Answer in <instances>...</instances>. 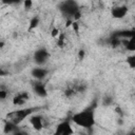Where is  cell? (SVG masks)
Returning <instances> with one entry per match:
<instances>
[{
  "mask_svg": "<svg viewBox=\"0 0 135 135\" xmlns=\"http://www.w3.org/2000/svg\"><path fill=\"white\" fill-rule=\"evenodd\" d=\"M71 120L75 124L83 128L84 130L91 131L96 122L95 121V110L93 107L85 108V109L75 113L71 117Z\"/></svg>",
  "mask_w": 135,
  "mask_h": 135,
  "instance_id": "cell-1",
  "label": "cell"
},
{
  "mask_svg": "<svg viewBox=\"0 0 135 135\" xmlns=\"http://www.w3.org/2000/svg\"><path fill=\"white\" fill-rule=\"evenodd\" d=\"M59 11L64 16L65 18L70 19H78L80 16V8L79 5L76 1L68 0V1H62L59 4Z\"/></svg>",
  "mask_w": 135,
  "mask_h": 135,
  "instance_id": "cell-2",
  "label": "cell"
},
{
  "mask_svg": "<svg viewBox=\"0 0 135 135\" xmlns=\"http://www.w3.org/2000/svg\"><path fill=\"white\" fill-rule=\"evenodd\" d=\"M37 110V108H27V109H22V110H16L6 115V120L11 121L15 124H19L22 122L26 117L32 116L33 113Z\"/></svg>",
  "mask_w": 135,
  "mask_h": 135,
  "instance_id": "cell-3",
  "label": "cell"
},
{
  "mask_svg": "<svg viewBox=\"0 0 135 135\" xmlns=\"http://www.w3.org/2000/svg\"><path fill=\"white\" fill-rule=\"evenodd\" d=\"M33 59H34V62L39 65V66H42L44 65L49 59H50V53L46 49H38L37 51H35L34 53V56H33Z\"/></svg>",
  "mask_w": 135,
  "mask_h": 135,
  "instance_id": "cell-4",
  "label": "cell"
},
{
  "mask_svg": "<svg viewBox=\"0 0 135 135\" xmlns=\"http://www.w3.org/2000/svg\"><path fill=\"white\" fill-rule=\"evenodd\" d=\"M74 134V130L71 126V121L70 120H64L62 122H60L54 132V135H73Z\"/></svg>",
  "mask_w": 135,
  "mask_h": 135,
  "instance_id": "cell-5",
  "label": "cell"
},
{
  "mask_svg": "<svg viewBox=\"0 0 135 135\" xmlns=\"http://www.w3.org/2000/svg\"><path fill=\"white\" fill-rule=\"evenodd\" d=\"M33 78L36 79V81H42L43 79L46 78L47 74H49V71L45 69V68H42V66H37V68H34L31 72Z\"/></svg>",
  "mask_w": 135,
  "mask_h": 135,
  "instance_id": "cell-6",
  "label": "cell"
},
{
  "mask_svg": "<svg viewBox=\"0 0 135 135\" xmlns=\"http://www.w3.org/2000/svg\"><path fill=\"white\" fill-rule=\"evenodd\" d=\"M128 14V7L126 5H118V6H114L111 9V15L113 18L116 19H121L123 18L126 15Z\"/></svg>",
  "mask_w": 135,
  "mask_h": 135,
  "instance_id": "cell-7",
  "label": "cell"
},
{
  "mask_svg": "<svg viewBox=\"0 0 135 135\" xmlns=\"http://www.w3.org/2000/svg\"><path fill=\"white\" fill-rule=\"evenodd\" d=\"M30 123L36 131H41L44 128V120L41 116L39 115H32L30 116Z\"/></svg>",
  "mask_w": 135,
  "mask_h": 135,
  "instance_id": "cell-8",
  "label": "cell"
},
{
  "mask_svg": "<svg viewBox=\"0 0 135 135\" xmlns=\"http://www.w3.org/2000/svg\"><path fill=\"white\" fill-rule=\"evenodd\" d=\"M33 91L36 95H38L40 97H45L47 95L46 88L41 81H36L33 83Z\"/></svg>",
  "mask_w": 135,
  "mask_h": 135,
  "instance_id": "cell-9",
  "label": "cell"
},
{
  "mask_svg": "<svg viewBox=\"0 0 135 135\" xmlns=\"http://www.w3.org/2000/svg\"><path fill=\"white\" fill-rule=\"evenodd\" d=\"M27 99H28V94L26 92H20V93H17V95L14 97L13 103L15 105H22L26 102Z\"/></svg>",
  "mask_w": 135,
  "mask_h": 135,
  "instance_id": "cell-10",
  "label": "cell"
},
{
  "mask_svg": "<svg viewBox=\"0 0 135 135\" xmlns=\"http://www.w3.org/2000/svg\"><path fill=\"white\" fill-rule=\"evenodd\" d=\"M17 127H18L17 124H15V123H13V122L6 120L5 123H4V133H5V134H11V135H12L14 132H16L17 130H19Z\"/></svg>",
  "mask_w": 135,
  "mask_h": 135,
  "instance_id": "cell-11",
  "label": "cell"
},
{
  "mask_svg": "<svg viewBox=\"0 0 135 135\" xmlns=\"http://www.w3.org/2000/svg\"><path fill=\"white\" fill-rule=\"evenodd\" d=\"M126 49L128 51H131V52H135V30L132 34V36L127 40V43H126Z\"/></svg>",
  "mask_w": 135,
  "mask_h": 135,
  "instance_id": "cell-12",
  "label": "cell"
},
{
  "mask_svg": "<svg viewBox=\"0 0 135 135\" xmlns=\"http://www.w3.org/2000/svg\"><path fill=\"white\" fill-rule=\"evenodd\" d=\"M101 103H102V105H104V107L111 105V104L113 103V97H112L111 95H104V96L102 97Z\"/></svg>",
  "mask_w": 135,
  "mask_h": 135,
  "instance_id": "cell-13",
  "label": "cell"
},
{
  "mask_svg": "<svg viewBox=\"0 0 135 135\" xmlns=\"http://www.w3.org/2000/svg\"><path fill=\"white\" fill-rule=\"evenodd\" d=\"M126 62H127V64H128L131 69H135V53H134L133 55H130V56L127 58Z\"/></svg>",
  "mask_w": 135,
  "mask_h": 135,
  "instance_id": "cell-14",
  "label": "cell"
},
{
  "mask_svg": "<svg viewBox=\"0 0 135 135\" xmlns=\"http://www.w3.org/2000/svg\"><path fill=\"white\" fill-rule=\"evenodd\" d=\"M38 22H39V19L38 18H34V19H32L31 20V23H30V30H32L33 27H36L37 26V24H38Z\"/></svg>",
  "mask_w": 135,
  "mask_h": 135,
  "instance_id": "cell-15",
  "label": "cell"
},
{
  "mask_svg": "<svg viewBox=\"0 0 135 135\" xmlns=\"http://www.w3.org/2000/svg\"><path fill=\"white\" fill-rule=\"evenodd\" d=\"M6 95H7V92L6 91H4L3 89L0 91V98L3 100V99H5V97H6Z\"/></svg>",
  "mask_w": 135,
  "mask_h": 135,
  "instance_id": "cell-16",
  "label": "cell"
},
{
  "mask_svg": "<svg viewBox=\"0 0 135 135\" xmlns=\"http://www.w3.org/2000/svg\"><path fill=\"white\" fill-rule=\"evenodd\" d=\"M31 6H32V2L31 1H25L24 2V7L25 8H30Z\"/></svg>",
  "mask_w": 135,
  "mask_h": 135,
  "instance_id": "cell-17",
  "label": "cell"
},
{
  "mask_svg": "<svg viewBox=\"0 0 135 135\" xmlns=\"http://www.w3.org/2000/svg\"><path fill=\"white\" fill-rule=\"evenodd\" d=\"M12 135H25V134H24L23 132H21L20 130H17V131H16V132H14Z\"/></svg>",
  "mask_w": 135,
  "mask_h": 135,
  "instance_id": "cell-18",
  "label": "cell"
},
{
  "mask_svg": "<svg viewBox=\"0 0 135 135\" xmlns=\"http://www.w3.org/2000/svg\"><path fill=\"white\" fill-rule=\"evenodd\" d=\"M83 57H84V51L83 50H80V52H79V58L82 59Z\"/></svg>",
  "mask_w": 135,
  "mask_h": 135,
  "instance_id": "cell-19",
  "label": "cell"
},
{
  "mask_svg": "<svg viewBox=\"0 0 135 135\" xmlns=\"http://www.w3.org/2000/svg\"><path fill=\"white\" fill-rule=\"evenodd\" d=\"M126 135H135V132H134V131H131V132H129V133H127Z\"/></svg>",
  "mask_w": 135,
  "mask_h": 135,
  "instance_id": "cell-20",
  "label": "cell"
},
{
  "mask_svg": "<svg viewBox=\"0 0 135 135\" xmlns=\"http://www.w3.org/2000/svg\"><path fill=\"white\" fill-rule=\"evenodd\" d=\"M133 131H134V132H135V128H134V130H133Z\"/></svg>",
  "mask_w": 135,
  "mask_h": 135,
  "instance_id": "cell-21",
  "label": "cell"
}]
</instances>
